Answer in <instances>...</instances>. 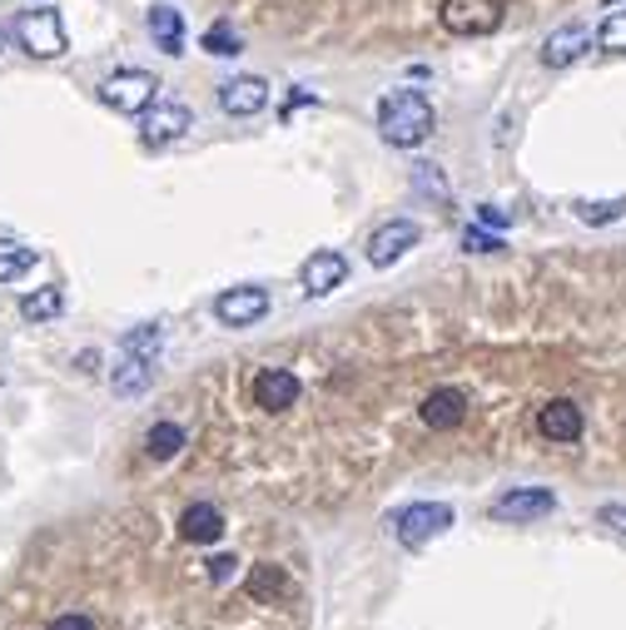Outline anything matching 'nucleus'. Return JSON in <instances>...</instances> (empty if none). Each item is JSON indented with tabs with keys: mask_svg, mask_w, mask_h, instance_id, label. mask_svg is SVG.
I'll list each match as a JSON object with an SVG mask.
<instances>
[{
	"mask_svg": "<svg viewBox=\"0 0 626 630\" xmlns=\"http://www.w3.org/2000/svg\"><path fill=\"white\" fill-rule=\"evenodd\" d=\"M432 105L418 95V90H393V95L379 100V135L393 150H418L422 139L432 135Z\"/></svg>",
	"mask_w": 626,
	"mask_h": 630,
	"instance_id": "nucleus-1",
	"label": "nucleus"
},
{
	"mask_svg": "<svg viewBox=\"0 0 626 630\" xmlns=\"http://www.w3.org/2000/svg\"><path fill=\"white\" fill-rule=\"evenodd\" d=\"M154 95H160V75H150V70H115L95 85V100L115 115H144Z\"/></svg>",
	"mask_w": 626,
	"mask_h": 630,
	"instance_id": "nucleus-2",
	"label": "nucleus"
},
{
	"mask_svg": "<svg viewBox=\"0 0 626 630\" xmlns=\"http://www.w3.org/2000/svg\"><path fill=\"white\" fill-rule=\"evenodd\" d=\"M11 31H15V40H21V50L31 55V60H55V55H66V50H70L66 21H60V11H50V5L15 15Z\"/></svg>",
	"mask_w": 626,
	"mask_h": 630,
	"instance_id": "nucleus-3",
	"label": "nucleus"
},
{
	"mask_svg": "<svg viewBox=\"0 0 626 630\" xmlns=\"http://www.w3.org/2000/svg\"><path fill=\"white\" fill-rule=\"evenodd\" d=\"M448 526H453V506H443V502H413L393 516V536H398V546H408V551L428 546L432 536H443Z\"/></svg>",
	"mask_w": 626,
	"mask_h": 630,
	"instance_id": "nucleus-4",
	"label": "nucleus"
},
{
	"mask_svg": "<svg viewBox=\"0 0 626 630\" xmlns=\"http://www.w3.org/2000/svg\"><path fill=\"white\" fill-rule=\"evenodd\" d=\"M438 21L453 35H492L502 25V0H443Z\"/></svg>",
	"mask_w": 626,
	"mask_h": 630,
	"instance_id": "nucleus-5",
	"label": "nucleus"
},
{
	"mask_svg": "<svg viewBox=\"0 0 626 630\" xmlns=\"http://www.w3.org/2000/svg\"><path fill=\"white\" fill-rule=\"evenodd\" d=\"M189 125H195L189 105H179V100H154V105L140 115V139L150 150H164V144L189 135Z\"/></svg>",
	"mask_w": 626,
	"mask_h": 630,
	"instance_id": "nucleus-6",
	"label": "nucleus"
},
{
	"mask_svg": "<svg viewBox=\"0 0 626 630\" xmlns=\"http://www.w3.org/2000/svg\"><path fill=\"white\" fill-rule=\"evenodd\" d=\"M264 313H269V293L259 283H239V289H224L215 299V318L224 328H254Z\"/></svg>",
	"mask_w": 626,
	"mask_h": 630,
	"instance_id": "nucleus-7",
	"label": "nucleus"
},
{
	"mask_svg": "<svg viewBox=\"0 0 626 630\" xmlns=\"http://www.w3.org/2000/svg\"><path fill=\"white\" fill-rule=\"evenodd\" d=\"M537 432L547 442H557V447H572V442H582V432H587L582 402H572V397H552V402H542Z\"/></svg>",
	"mask_w": 626,
	"mask_h": 630,
	"instance_id": "nucleus-8",
	"label": "nucleus"
},
{
	"mask_svg": "<svg viewBox=\"0 0 626 630\" xmlns=\"http://www.w3.org/2000/svg\"><path fill=\"white\" fill-rule=\"evenodd\" d=\"M422 229L413 224V219H389L383 229H373V238H368V264L373 268H393L408 248H418Z\"/></svg>",
	"mask_w": 626,
	"mask_h": 630,
	"instance_id": "nucleus-9",
	"label": "nucleus"
},
{
	"mask_svg": "<svg viewBox=\"0 0 626 630\" xmlns=\"http://www.w3.org/2000/svg\"><path fill=\"white\" fill-rule=\"evenodd\" d=\"M557 512V497L547 487H512L492 502V516L497 522H542V516Z\"/></svg>",
	"mask_w": 626,
	"mask_h": 630,
	"instance_id": "nucleus-10",
	"label": "nucleus"
},
{
	"mask_svg": "<svg viewBox=\"0 0 626 630\" xmlns=\"http://www.w3.org/2000/svg\"><path fill=\"white\" fill-rule=\"evenodd\" d=\"M592 45H596L592 25L572 21V25H561V31H552L547 40H542V65H547V70H567V65H577Z\"/></svg>",
	"mask_w": 626,
	"mask_h": 630,
	"instance_id": "nucleus-11",
	"label": "nucleus"
},
{
	"mask_svg": "<svg viewBox=\"0 0 626 630\" xmlns=\"http://www.w3.org/2000/svg\"><path fill=\"white\" fill-rule=\"evenodd\" d=\"M344 278H348V258L338 254V248H318V254L303 264L299 283L309 299H328L334 289H344Z\"/></svg>",
	"mask_w": 626,
	"mask_h": 630,
	"instance_id": "nucleus-12",
	"label": "nucleus"
},
{
	"mask_svg": "<svg viewBox=\"0 0 626 630\" xmlns=\"http://www.w3.org/2000/svg\"><path fill=\"white\" fill-rule=\"evenodd\" d=\"M418 417L432 432H457L467 422V393L463 387H432V393L422 397Z\"/></svg>",
	"mask_w": 626,
	"mask_h": 630,
	"instance_id": "nucleus-13",
	"label": "nucleus"
},
{
	"mask_svg": "<svg viewBox=\"0 0 626 630\" xmlns=\"http://www.w3.org/2000/svg\"><path fill=\"white\" fill-rule=\"evenodd\" d=\"M264 105H269V80H259V75H234L219 85V109L234 119L259 115Z\"/></svg>",
	"mask_w": 626,
	"mask_h": 630,
	"instance_id": "nucleus-14",
	"label": "nucleus"
},
{
	"mask_svg": "<svg viewBox=\"0 0 626 630\" xmlns=\"http://www.w3.org/2000/svg\"><path fill=\"white\" fill-rule=\"evenodd\" d=\"M303 383L289 373V368H264L259 377H254V402L264 407V412H289L293 402H299Z\"/></svg>",
	"mask_w": 626,
	"mask_h": 630,
	"instance_id": "nucleus-15",
	"label": "nucleus"
},
{
	"mask_svg": "<svg viewBox=\"0 0 626 630\" xmlns=\"http://www.w3.org/2000/svg\"><path fill=\"white\" fill-rule=\"evenodd\" d=\"M179 536H184V541H195V546H215L219 536H224V512H219V506H209V502L184 506Z\"/></svg>",
	"mask_w": 626,
	"mask_h": 630,
	"instance_id": "nucleus-16",
	"label": "nucleus"
},
{
	"mask_svg": "<svg viewBox=\"0 0 626 630\" xmlns=\"http://www.w3.org/2000/svg\"><path fill=\"white\" fill-rule=\"evenodd\" d=\"M150 377H154V358H140V353H125V348H119L115 373H109L115 397H140L144 387H150Z\"/></svg>",
	"mask_w": 626,
	"mask_h": 630,
	"instance_id": "nucleus-17",
	"label": "nucleus"
},
{
	"mask_svg": "<svg viewBox=\"0 0 626 630\" xmlns=\"http://www.w3.org/2000/svg\"><path fill=\"white\" fill-rule=\"evenodd\" d=\"M150 35L160 40L164 55H179L184 50V15L174 5H150Z\"/></svg>",
	"mask_w": 626,
	"mask_h": 630,
	"instance_id": "nucleus-18",
	"label": "nucleus"
},
{
	"mask_svg": "<svg viewBox=\"0 0 626 630\" xmlns=\"http://www.w3.org/2000/svg\"><path fill=\"white\" fill-rule=\"evenodd\" d=\"M184 442H189V432L179 428V422H154L150 432H144V452H150L154 462H170L184 452Z\"/></svg>",
	"mask_w": 626,
	"mask_h": 630,
	"instance_id": "nucleus-19",
	"label": "nucleus"
},
{
	"mask_svg": "<svg viewBox=\"0 0 626 630\" xmlns=\"http://www.w3.org/2000/svg\"><path fill=\"white\" fill-rule=\"evenodd\" d=\"M244 591L254 600H274V596H289V576H283L274 561H264V567H254L248 571V581H244Z\"/></svg>",
	"mask_w": 626,
	"mask_h": 630,
	"instance_id": "nucleus-20",
	"label": "nucleus"
},
{
	"mask_svg": "<svg viewBox=\"0 0 626 630\" xmlns=\"http://www.w3.org/2000/svg\"><path fill=\"white\" fill-rule=\"evenodd\" d=\"M60 308H66V293H60V289H35V293H25V299H21V318L25 323H50V318H60Z\"/></svg>",
	"mask_w": 626,
	"mask_h": 630,
	"instance_id": "nucleus-21",
	"label": "nucleus"
},
{
	"mask_svg": "<svg viewBox=\"0 0 626 630\" xmlns=\"http://www.w3.org/2000/svg\"><path fill=\"white\" fill-rule=\"evenodd\" d=\"M35 268V248L15 244V238H0V283H15Z\"/></svg>",
	"mask_w": 626,
	"mask_h": 630,
	"instance_id": "nucleus-22",
	"label": "nucleus"
},
{
	"mask_svg": "<svg viewBox=\"0 0 626 630\" xmlns=\"http://www.w3.org/2000/svg\"><path fill=\"white\" fill-rule=\"evenodd\" d=\"M572 214L582 219L587 229H602V224H616V219H626V199H582V203H572Z\"/></svg>",
	"mask_w": 626,
	"mask_h": 630,
	"instance_id": "nucleus-23",
	"label": "nucleus"
},
{
	"mask_svg": "<svg viewBox=\"0 0 626 630\" xmlns=\"http://www.w3.org/2000/svg\"><path fill=\"white\" fill-rule=\"evenodd\" d=\"M596 45H602L606 55H626V11H612L596 25Z\"/></svg>",
	"mask_w": 626,
	"mask_h": 630,
	"instance_id": "nucleus-24",
	"label": "nucleus"
},
{
	"mask_svg": "<svg viewBox=\"0 0 626 630\" xmlns=\"http://www.w3.org/2000/svg\"><path fill=\"white\" fill-rule=\"evenodd\" d=\"M205 50L209 55H229V60H234V55L244 50V40L234 35V25H215V31H205Z\"/></svg>",
	"mask_w": 626,
	"mask_h": 630,
	"instance_id": "nucleus-25",
	"label": "nucleus"
},
{
	"mask_svg": "<svg viewBox=\"0 0 626 630\" xmlns=\"http://www.w3.org/2000/svg\"><path fill=\"white\" fill-rule=\"evenodd\" d=\"M413 184H418L422 194H438V199H448V179L438 164H413Z\"/></svg>",
	"mask_w": 626,
	"mask_h": 630,
	"instance_id": "nucleus-26",
	"label": "nucleus"
},
{
	"mask_svg": "<svg viewBox=\"0 0 626 630\" xmlns=\"http://www.w3.org/2000/svg\"><path fill=\"white\" fill-rule=\"evenodd\" d=\"M463 248H467V254H497V248H502V238H492V234H477V229H467V234H463Z\"/></svg>",
	"mask_w": 626,
	"mask_h": 630,
	"instance_id": "nucleus-27",
	"label": "nucleus"
},
{
	"mask_svg": "<svg viewBox=\"0 0 626 630\" xmlns=\"http://www.w3.org/2000/svg\"><path fill=\"white\" fill-rule=\"evenodd\" d=\"M234 571H239V561H234V556H215V561H209V581H215V586H224V581H234Z\"/></svg>",
	"mask_w": 626,
	"mask_h": 630,
	"instance_id": "nucleus-28",
	"label": "nucleus"
},
{
	"mask_svg": "<svg viewBox=\"0 0 626 630\" xmlns=\"http://www.w3.org/2000/svg\"><path fill=\"white\" fill-rule=\"evenodd\" d=\"M45 630H95V620H90V616H80V610H70V616H55Z\"/></svg>",
	"mask_w": 626,
	"mask_h": 630,
	"instance_id": "nucleus-29",
	"label": "nucleus"
},
{
	"mask_svg": "<svg viewBox=\"0 0 626 630\" xmlns=\"http://www.w3.org/2000/svg\"><path fill=\"white\" fill-rule=\"evenodd\" d=\"M477 224H487V229H508V214H502V209H492V203H483V209H477Z\"/></svg>",
	"mask_w": 626,
	"mask_h": 630,
	"instance_id": "nucleus-30",
	"label": "nucleus"
},
{
	"mask_svg": "<svg viewBox=\"0 0 626 630\" xmlns=\"http://www.w3.org/2000/svg\"><path fill=\"white\" fill-rule=\"evenodd\" d=\"M602 522L612 526V532H622V536H626V506H602Z\"/></svg>",
	"mask_w": 626,
	"mask_h": 630,
	"instance_id": "nucleus-31",
	"label": "nucleus"
},
{
	"mask_svg": "<svg viewBox=\"0 0 626 630\" xmlns=\"http://www.w3.org/2000/svg\"><path fill=\"white\" fill-rule=\"evenodd\" d=\"M606 5H616V0H606Z\"/></svg>",
	"mask_w": 626,
	"mask_h": 630,
	"instance_id": "nucleus-32",
	"label": "nucleus"
}]
</instances>
